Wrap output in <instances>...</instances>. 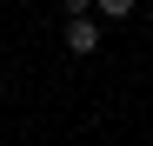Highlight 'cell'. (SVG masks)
I'll list each match as a JSON object with an SVG mask.
<instances>
[{"label": "cell", "instance_id": "obj_1", "mask_svg": "<svg viewBox=\"0 0 153 146\" xmlns=\"http://www.w3.org/2000/svg\"><path fill=\"white\" fill-rule=\"evenodd\" d=\"M67 53H80V60L100 53V27H93L87 13H67Z\"/></svg>", "mask_w": 153, "mask_h": 146}, {"label": "cell", "instance_id": "obj_2", "mask_svg": "<svg viewBox=\"0 0 153 146\" xmlns=\"http://www.w3.org/2000/svg\"><path fill=\"white\" fill-rule=\"evenodd\" d=\"M93 7L107 13V20H126V13H133V0H93Z\"/></svg>", "mask_w": 153, "mask_h": 146}, {"label": "cell", "instance_id": "obj_3", "mask_svg": "<svg viewBox=\"0 0 153 146\" xmlns=\"http://www.w3.org/2000/svg\"><path fill=\"white\" fill-rule=\"evenodd\" d=\"M93 7V0H60V13H87Z\"/></svg>", "mask_w": 153, "mask_h": 146}, {"label": "cell", "instance_id": "obj_4", "mask_svg": "<svg viewBox=\"0 0 153 146\" xmlns=\"http://www.w3.org/2000/svg\"><path fill=\"white\" fill-rule=\"evenodd\" d=\"M0 100H7V80H0Z\"/></svg>", "mask_w": 153, "mask_h": 146}]
</instances>
